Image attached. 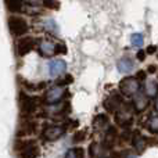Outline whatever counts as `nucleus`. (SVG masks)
<instances>
[{"label":"nucleus","instance_id":"7c9ffc66","mask_svg":"<svg viewBox=\"0 0 158 158\" xmlns=\"http://www.w3.org/2000/svg\"><path fill=\"white\" fill-rule=\"evenodd\" d=\"M146 72H147V75H153V74H157L158 72V67L156 65V64H150V65L147 67V69H146Z\"/></svg>","mask_w":158,"mask_h":158},{"label":"nucleus","instance_id":"e433bc0d","mask_svg":"<svg viewBox=\"0 0 158 158\" xmlns=\"http://www.w3.org/2000/svg\"><path fill=\"white\" fill-rule=\"evenodd\" d=\"M74 150H75V153H77L78 158H85V150L82 147H75Z\"/></svg>","mask_w":158,"mask_h":158},{"label":"nucleus","instance_id":"39448f33","mask_svg":"<svg viewBox=\"0 0 158 158\" xmlns=\"http://www.w3.org/2000/svg\"><path fill=\"white\" fill-rule=\"evenodd\" d=\"M67 132V128L64 125L58 123H46L40 132V136L46 142H56L60 137H63Z\"/></svg>","mask_w":158,"mask_h":158},{"label":"nucleus","instance_id":"b1692460","mask_svg":"<svg viewBox=\"0 0 158 158\" xmlns=\"http://www.w3.org/2000/svg\"><path fill=\"white\" fill-rule=\"evenodd\" d=\"M147 131L153 135L158 133V115H153V117L148 118L147 122Z\"/></svg>","mask_w":158,"mask_h":158},{"label":"nucleus","instance_id":"6ab92c4d","mask_svg":"<svg viewBox=\"0 0 158 158\" xmlns=\"http://www.w3.org/2000/svg\"><path fill=\"white\" fill-rule=\"evenodd\" d=\"M4 4H6V8L11 14L21 13L24 10V0H4Z\"/></svg>","mask_w":158,"mask_h":158},{"label":"nucleus","instance_id":"ddd939ff","mask_svg":"<svg viewBox=\"0 0 158 158\" xmlns=\"http://www.w3.org/2000/svg\"><path fill=\"white\" fill-rule=\"evenodd\" d=\"M38 53L42 57H52L56 56V43L53 40H47V39H42L38 42Z\"/></svg>","mask_w":158,"mask_h":158},{"label":"nucleus","instance_id":"2eb2a0df","mask_svg":"<svg viewBox=\"0 0 158 158\" xmlns=\"http://www.w3.org/2000/svg\"><path fill=\"white\" fill-rule=\"evenodd\" d=\"M118 132L114 126H108L106 129V136H104V142H103V148L106 150H112L115 146V140H117Z\"/></svg>","mask_w":158,"mask_h":158},{"label":"nucleus","instance_id":"473e14b6","mask_svg":"<svg viewBox=\"0 0 158 158\" xmlns=\"http://www.w3.org/2000/svg\"><path fill=\"white\" fill-rule=\"evenodd\" d=\"M146 56H147V54H146V50H142V49H139V52L136 53V58L139 61H144L146 60Z\"/></svg>","mask_w":158,"mask_h":158},{"label":"nucleus","instance_id":"f8f14e48","mask_svg":"<svg viewBox=\"0 0 158 158\" xmlns=\"http://www.w3.org/2000/svg\"><path fill=\"white\" fill-rule=\"evenodd\" d=\"M122 103H123L122 94H121L119 92H114L111 96H108V97L104 100L103 106H104V110H106L107 112L112 114V112H115L118 108H119Z\"/></svg>","mask_w":158,"mask_h":158},{"label":"nucleus","instance_id":"c9c22d12","mask_svg":"<svg viewBox=\"0 0 158 158\" xmlns=\"http://www.w3.org/2000/svg\"><path fill=\"white\" fill-rule=\"evenodd\" d=\"M64 158H78V156H77V153H75L74 148H69V150L65 153V157Z\"/></svg>","mask_w":158,"mask_h":158},{"label":"nucleus","instance_id":"1a4fd4ad","mask_svg":"<svg viewBox=\"0 0 158 158\" xmlns=\"http://www.w3.org/2000/svg\"><path fill=\"white\" fill-rule=\"evenodd\" d=\"M47 74L50 79H56L67 74V63L61 58H54L47 63Z\"/></svg>","mask_w":158,"mask_h":158},{"label":"nucleus","instance_id":"5701e85b","mask_svg":"<svg viewBox=\"0 0 158 158\" xmlns=\"http://www.w3.org/2000/svg\"><path fill=\"white\" fill-rule=\"evenodd\" d=\"M104 148H100V144L98 143H90L89 146V156L90 158H103V154H101V151H103Z\"/></svg>","mask_w":158,"mask_h":158},{"label":"nucleus","instance_id":"20e7f679","mask_svg":"<svg viewBox=\"0 0 158 158\" xmlns=\"http://www.w3.org/2000/svg\"><path fill=\"white\" fill-rule=\"evenodd\" d=\"M7 27H8L10 33L14 38H22V36H25L28 33V31H29V24H28L27 19H25L24 17L15 15V14L8 17Z\"/></svg>","mask_w":158,"mask_h":158},{"label":"nucleus","instance_id":"cd10ccee","mask_svg":"<svg viewBox=\"0 0 158 158\" xmlns=\"http://www.w3.org/2000/svg\"><path fill=\"white\" fill-rule=\"evenodd\" d=\"M68 49H67L65 43H56V56L57 54H67Z\"/></svg>","mask_w":158,"mask_h":158},{"label":"nucleus","instance_id":"393cba45","mask_svg":"<svg viewBox=\"0 0 158 158\" xmlns=\"http://www.w3.org/2000/svg\"><path fill=\"white\" fill-rule=\"evenodd\" d=\"M72 82H74V77L69 74H64L63 75V79L61 81L57 82V86H67V85H72Z\"/></svg>","mask_w":158,"mask_h":158},{"label":"nucleus","instance_id":"f257e3e1","mask_svg":"<svg viewBox=\"0 0 158 158\" xmlns=\"http://www.w3.org/2000/svg\"><path fill=\"white\" fill-rule=\"evenodd\" d=\"M14 150L18 153L19 158H38L39 146L35 140H22L17 139L14 143Z\"/></svg>","mask_w":158,"mask_h":158},{"label":"nucleus","instance_id":"4468645a","mask_svg":"<svg viewBox=\"0 0 158 158\" xmlns=\"http://www.w3.org/2000/svg\"><path fill=\"white\" fill-rule=\"evenodd\" d=\"M131 140H132V146H133V148L136 150L137 154H142L148 144L147 139H146V137L142 135V132H139V131H135L133 133H132Z\"/></svg>","mask_w":158,"mask_h":158},{"label":"nucleus","instance_id":"a211bd4d","mask_svg":"<svg viewBox=\"0 0 158 158\" xmlns=\"http://www.w3.org/2000/svg\"><path fill=\"white\" fill-rule=\"evenodd\" d=\"M43 29L46 31L47 33H50V35L53 36H60V28H58L57 22L54 21L53 18H46L43 21Z\"/></svg>","mask_w":158,"mask_h":158},{"label":"nucleus","instance_id":"58836bf2","mask_svg":"<svg viewBox=\"0 0 158 158\" xmlns=\"http://www.w3.org/2000/svg\"><path fill=\"white\" fill-rule=\"evenodd\" d=\"M157 78H158V72H157Z\"/></svg>","mask_w":158,"mask_h":158},{"label":"nucleus","instance_id":"0eeeda50","mask_svg":"<svg viewBox=\"0 0 158 158\" xmlns=\"http://www.w3.org/2000/svg\"><path fill=\"white\" fill-rule=\"evenodd\" d=\"M38 42L35 38L32 36H22L18 38L15 42V53L18 57H24V56L29 54L36 46H38Z\"/></svg>","mask_w":158,"mask_h":158},{"label":"nucleus","instance_id":"423d86ee","mask_svg":"<svg viewBox=\"0 0 158 158\" xmlns=\"http://www.w3.org/2000/svg\"><path fill=\"white\" fill-rule=\"evenodd\" d=\"M118 89H119V93L122 96H125V97H132V96L136 94L140 90V82L135 77H132V75H128V77H125L119 82Z\"/></svg>","mask_w":158,"mask_h":158},{"label":"nucleus","instance_id":"dca6fc26","mask_svg":"<svg viewBox=\"0 0 158 158\" xmlns=\"http://www.w3.org/2000/svg\"><path fill=\"white\" fill-rule=\"evenodd\" d=\"M117 68H118V71H119L121 74L129 75L135 69V63H133V60H132L129 56H125V57H122V58L118 60Z\"/></svg>","mask_w":158,"mask_h":158},{"label":"nucleus","instance_id":"9b49d317","mask_svg":"<svg viewBox=\"0 0 158 158\" xmlns=\"http://www.w3.org/2000/svg\"><path fill=\"white\" fill-rule=\"evenodd\" d=\"M148 103H150V98L144 94V92H143L142 89H140L136 94L132 96V107H133L136 114H140V112L146 111L148 107Z\"/></svg>","mask_w":158,"mask_h":158},{"label":"nucleus","instance_id":"4c0bfd02","mask_svg":"<svg viewBox=\"0 0 158 158\" xmlns=\"http://www.w3.org/2000/svg\"><path fill=\"white\" fill-rule=\"evenodd\" d=\"M154 110L158 112V96L156 97V100H154Z\"/></svg>","mask_w":158,"mask_h":158},{"label":"nucleus","instance_id":"412c9836","mask_svg":"<svg viewBox=\"0 0 158 158\" xmlns=\"http://www.w3.org/2000/svg\"><path fill=\"white\" fill-rule=\"evenodd\" d=\"M143 43H144V36H143V33H132L131 36V44L132 47H135V49H142Z\"/></svg>","mask_w":158,"mask_h":158},{"label":"nucleus","instance_id":"7ed1b4c3","mask_svg":"<svg viewBox=\"0 0 158 158\" xmlns=\"http://www.w3.org/2000/svg\"><path fill=\"white\" fill-rule=\"evenodd\" d=\"M114 114H115V122H117L118 126H121L123 129L131 128V125L133 123V114H135V110L132 107V104H126L123 101Z\"/></svg>","mask_w":158,"mask_h":158},{"label":"nucleus","instance_id":"ea45409f","mask_svg":"<svg viewBox=\"0 0 158 158\" xmlns=\"http://www.w3.org/2000/svg\"><path fill=\"white\" fill-rule=\"evenodd\" d=\"M157 58H158V54H157Z\"/></svg>","mask_w":158,"mask_h":158},{"label":"nucleus","instance_id":"4be33fe9","mask_svg":"<svg viewBox=\"0 0 158 158\" xmlns=\"http://www.w3.org/2000/svg\"><path fill=\"white\" fill-rule=\"evenodd\" d=\"M86 137H87V131L86 129H78V131H75L74 133H72V143L79 144V143L85 142Z\"/></svg>","mask_w":158,"mask_h":158},{"label":"nucleus","instance_id":"6e6552de","mask_svg":"<svg viewBox=\"0 0 158 158\" xmlns=\"http://www.w3.org/2000/svg\"><path fill=\"white\" fill-rule=\"evenodd\" d=\"M65 92L67 90H64L61 86H57V85H56V86H52L46 90V93H44L43 101L46 104H49V106H56V104L63 101Z\"/></svg>","mask_w":158,"mask_h":158},{"label":"nucleus","instance_id":"f3484780","mask_svg":"<svg viewBox=\"0 0 158 158\" xmlns=\"http://www.w3.org/2000/svg\"><path fill=\"white\" fill-rule=\"evenodd\" d=\"M144 87H143V92L147 96L148 98H156L158 96V82L154 79H146Z\"/></svg>","mask_w":158,"mask_h":158},{"label":"nucleus","instance_id":"aec40b11","mask_svg":"<svg viewBox=\"0 0 158 158\" xmlns=\"http://www.w3.org/2000/svg\"><path fill=\"white\" fill-rule=\"evenodd\" d=\"M93 126L97 131H106V128H108V117L107 114H98L93 118Z\"/></svg>","mask_w":158,"mask_h":158},{"label":"nucleus","instance_id":"2f4dec72","mask_svg":"<svg viewBox=\"0 0 158 158\" xmlns=\"http://www.w3.org/2000/svg\"><path fill=\"white\" fill-rule=\"evenodd\" d=\"M78 125H79L78 121H72L71 118H68V121L64 123V126H65L67 129H68V128H72V126H74V128H78Z\"/></svg>","mask_w":158,"mask_h":158},{"label":"nucleus","instance_id":"9d476101","mask_svg":"<svg viewBox=\"0 0 158 158\" xmlns=\"http://www.w3.org/2000/svg\"><path fill=\"white\" fill-rule=\"evenodd\" d=\"M38 129H39V123L36 121H32L29 118H24L18 131H17V137L21 139V137H25V136H31V135L36 133Z\"/></svg>","mask_w":158,"mask_h":158},{"label":"nucleus","instance_id":"c85d7f7f","mask_svg":"<svg viewBox=\"0 0 158 158\" xmlns=\"http://www.w3.org/2000/svg\"><path fill=\"white\" fill-rule=\"evenodd\" d=\"M135 78H136L139 82H143L147 79V72L143 71V69H139V71L136 72V75H135Z\"/></svg>","mask_w":158,"mask_h":158},{"label":"nucleus","instance_id":"f704fd0d","mask_svg":"<svg viewBox=\"0 0 158 158\" xmlns=\"http://www.w3.org/2000/svg\"><path fill=\"white\" fill-rule=\"evenodd\" d=\"M122 158H137L136 154H133L131 150H123L122 151Z\"/></svg>","mask_w":158,"mask_h":158},{"label":"nucleus","instance_id":"a878e982","mask_svg":"<svg viewBox=\"0 0 158 158\" xmlns=\"http://www.w3.org/2000/svg\"><path fill=\"white\" fill-rule=\"evenodd\" d=\"M24 86L27 87V90H31V92H38V90L44 89V87H46V83H44V82H40V83H38L36 86L33 83H25Z\"/></svg>","mask_w":158,"mask_h":158},{"label":"nucleus","instance_id":"72a5a7b5","mask_svg":"<svg viewBox=\"0 0 158 158\" xmlns=\"http://www.w3.org/2000/svg\"><path fill=\"white\" fill-rule=\"evenodd\" d=\"M158 52V47L156 44H150V46L146 49V54H154V53Z\"/></svg>","mask_w":158,"mask_h":158},{"label":"nucleus","instance_id":"c756f323","mask_svg":"<svg viewBox=\"0 0 158 158\" xmlns=\"http://www.w3.org/2000/svg\"><path fill=\"white\" fill-rule=\"evenodd\" d=\"M25 2L29 6H32V7H39V6H43L44 0H25Z\"/></svg>","mask_w":158,"mask_h":158},{"label":"nucleus","instance_id":"f03ea898","mask_svg":"<svg viewBox=\"0 0 158 158\" xmlns=\"http://www.w3.org/2000/svg\"><path fill=\"white\" fill-rule=\"evenodd\" d=\"M19 100V110H21L22 118H29L32 114H35L39 108V98L29 96L27 92L21 90L18 96Z\"/></svg>","mask_w":158,"mask_h":158},{"label":"nucleus","instance_id":"bb28decb","mask_svg":"<svg viewBox=\"0 0 158 158\" xmlns=\"http://www.w3.org/2000/svg\"><path fill=\"white\" fill-rule=\"evenodd\" d=\"M43 6L46 8H52V10H58V7H60V3H58V0H44Z\"/></svg>","mask_w":158,"mask_h":158}]
</instances>
